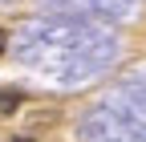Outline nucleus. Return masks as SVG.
Segmentation results:
<instances>
[{
	"label": "nucleus",
	"mask_w": 146,
	"mask_h": 142,
	"mask_svg": "<svg viewBox=\"0 0 146 142\" xmlns=\"http://www.w3.org/2000/svg\"><path fill=\"white\" fill-rule=\"evenodd\" d=\"M25 106V94L12 90V85H0V114H16Z\"/></svg>",
	"instance_id": "f257e3e1"
},
{
	"label": "nucleus",
	"mask_w": 146,
	"mask_h": 142,
	"mask_svg": "<svg viewBox=\"0 0 146 142\" xmlns=\"http://www.w3.org/2000/svg\"><path fill=\"white\" fill-rule=\"evenodd\" d=\"M4 45H8V33L0 29V57H4Z\"/></svg>",
	"instance_id": "f03ea898"
},
{
	"label": "nucleus",
	"mask_w": 146,
	"mask_h": 142,
	"mask_svg": "<svg viewBox=\"0 0 146 142\" xmlns=\"http://www.w3.org/2000/svg\"><path fill=\"white\" fill-rule=\"evenodd\" d=\"M12 142H33V138H12Z\"/></svg>",
	"instance_id": "7ed1b4c3"
}]
</instances>
